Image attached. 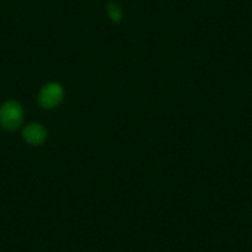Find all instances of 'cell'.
<instances>
[{
    "mask_svg": "<svg viewBox=\"0 0 252 252\" xmlns=\"http://www.w3.org/2000/svg\"><path fill=\"white\" fill-rule=\"evenodd\" d=\"M24 119L23 106L15 100H9L0 108V125L5 130H16Z\"/></svg>",
    "mask_w": 252,
    "mask_h": 252,
    "instance_id": "obj_1",
    "label": "cell"
},
{
    "mask_svg": "<svg viewBox=\"0 0 252 252\" xmlns=\"http://www.w3.org/2000/svg\"><path fill=\"white\" fill-rule=\"evenodd\" d=\"M63 88L58 83H48L38 93V103L45 109H53L63 99Z\"/></svg>",
    "mask_w": 252,
    "mask_h": 252,
    "instance_id": "obj_2",
    "label": "cell"
},
{
    "mask_svg": "<svg viewBox=\"0 0 252 252\" xmlns=\"http://www.w3.org/2000/svg\"><path fill=\"white\" fill-rule=\"evenodd\" d=\"M23 137L31 146H38V145L45 142L46 137H47V132H46V129L41 124L33 123L29 124L24 127Z\"/></svg>",
    "mask_w": 252,
    "mask_h": 252,
    "instance_id": "obj_3",
    "label": "cell"
},
{
    "mask_svg": "<svg viewBox=\"0 0 252 252\" xmlns=\"http://www.w3.org/2000/svg\"><path fill=\"white\" fill-rule=\"evenodd\" d=\"M109 16L114 23H119L121 20V10L116 4H109L108 5Z\"/></svg>",
    "mask_w": 252,
    "mask_h": 252,
    "instance_id": "obj_4",
    "label": "cell"
}]
</instances>
